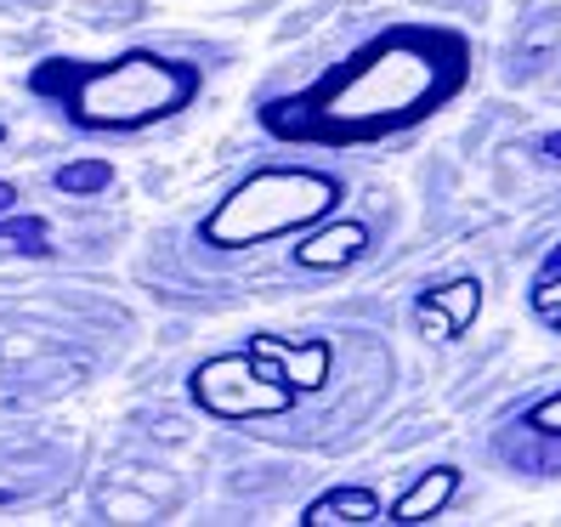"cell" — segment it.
Masks as SVG:
<instances>
[{
    "mask_svg": "<svg viewBox=\"0 0 561 527\" xmlns=\"http://www.w3.org/2000/svg\"><path fill=\"white\" fill-rule=\"evenodd\" d=\"M437 85V46L420 41H386L369 51L352 75L335 80V91L323 96V114L341 130H380L391 119H409L432 103Z\"/></svg>",
    "mask_w": 561,
    "mask_h": 527,
    "instance_id": "obj_1",
    "label": "cell"
},
{
    "mask_svg": "<svg viewBox=\"0 0 561 527\" xmlns=\"http://www.w3.org/2000/svg\"><path fill=\"white\" fill-rule=\"evenodd\" d=\"M329 205H335V182L318 171H261L244 187H233L221 199V210L205 216V244L216 250H244L261 239L295 233V227L318 221Z\"/></svg>",
    "mask_w": 561,
    "mask_h": 527,
    "instance_id": "obj_2",
    "label": "cell"
},
{
    "mask_svg": "<svg viewBox=\"0 0 561 527\" xmlns=\"http://www.w3.org/2000/svg\"><path fill=\"white\" fill-rule=\"evenodd\" d=\"M193 69L182 62H159V57H119L108 69H91L75 75L69 91V108L85 125H148L159 114H176L187 96H193Z\"/></svg>",
    "mask_w": 561,
    "mask_h": 527,
    "instance_id": "obj_3",
    "label": "cell"
},
{
    "mask_svg": "<svg viewBox=\"0 0 561 527\" xmlns=\"http://www.w3.org/2000/svg\"><path fill=\"white\" fill-rule=\"evenodd\" d=\"M193 398H199V409H210L221 420H255V414H284L295 403V386L278 375L273 357L233 352V357H210L193 375Z\"/></svg>",
    "mask_w": 561,
    "mask_h": 527,
    "instance_id": "obj_4",
    "label": "cell"
},
{
    "mask_svg": "<svg viewBox=\"0 0 561 527\" xmlns=\"http://www.w3.org/2000/svg\"><path fill=\"white\" fill-rule=\"evenodd\" d=\"M250 352L273 357L278 375H284L295 391H318V386L329 380V346H323V341H312V346H289V341H278V335H255Z\"/></svg>",
    "mask_w": 561,
    "mask_h": 527,
    "instance_id": "obj_5",
    "label": "cell"
},
{
    "mask_svg": "<svg viewBox=\"0 0 561 527\" xmlns=\"http://www.w3.org/2000/svg\"><path fill=\"white\" fill-rule=\"evenodd\" d=\"M363 244H369V233H363L357 221H341V227H329V233H318V239H301V244H295V255H301V267L329 273V267H346V261H357Z\"/></svg>",
    "mask_w": 561,
    "mask_h": 527,
    "instance_id": "obj_6",
    "label": "cell"
},
{
    "mask_svg": "<svg viewBox=\"0 0 561 527\" xmlns=\"http://www.w3.org/2000/svg\"><path fill=\"white\" fill-rule=\"evenodd\" d=\"M454 488H459V477H454V466H437V471H425L398 505H391V516L398 522H425V516H437L448 500H454Z\"/></svg>",
    "mask_w": 561,
    "mask_h": 527,
    "instance_id": "obj_7",
    "label": "cell"
},
{
    "mask_svg": "<svg viewBox=\"0 0 561 527\" xmlns=\"http://www.w3.org/2000/svg\"><path fill=\"white\" fill-rule=\"evenodd\" d=\"M380 516V500L369 488H335L307 511V527H335V522H375Z\"/></svg>",
    "mask_w": 561,
    "mask_h": 527,
    "instance_id": "obj_8",
    "label": "cell"
},
{
    "mask_svg": "<svg viewBox=\"0 0 561 527\" xmlns=\"http://www.w3.org/2000/svg\"><path fill=\"white\" fill-rule=\"evenodd\" d=\"M425 307H437V312L454 323V335H459V329H471V318L482 312V284H477V278H454V284H443V289L425 295Z\"/></svg>",
    "mask_w": 561,
    "mask_h": 527,
    "instance_id": "obj_9",
    "label": "cell"
},
{
    "mask_svg": "<svg viewBox=\"0 0 561 527\" xmlns=\"http://www.w3.org/2000/svg\"><path fill=\"white\" fill-rule=\"evenodd\" d=\"M108 182H114V171H108L103 159H85V164H62V171H57V187H62V193H103Z\"/></svg>",
    "mask_w": 561,
    "mask_h": 527,
    "instance_id": "obj_10",
    "label": "cell"
},
{
    "mask_svg": "<svg viewBox=\"0 0 561 527\" xmlns=\"http://www.w3.org/2000/svg\"><path fill=\"white\" fill-rule=\"evenodd\" d=\"M0 239H7L12 250H35V255H46V221H7V227H0Z\"/></svg>",
    "mask_w": 561,
    "mask_h": 527,
    "instance_id": "obj_11",
    "label": "cell"
},
{
    "mask_svg": "<svg viewBox=\"0 0 561 527\" xmlns=\"http://www.w3.org/2000/svg\"><path fill=\"white\" fill-rule=\"evenodd\" d=\"M527 425H539V432H561V391H556V398H545L534 414H527Z\"/></svg>",
    "mask_w": 561,
    "mask_h": 527,
    "instance_id": "obj_12",
    "label": "cell"
},
{
    "mask_svg": "<svg viewBox=\"0 0 561 527\" xmlns=\"http://www.w3.org/2000/svg\"><path fill=\"white\" fill-rule=\"evenodd\" d=\"M414 318H420V329H425L432 341H448V335H454V323H448L437 307H425V301H420V312H414Z\"/></svg>",
    "mask_w": 561,
    "mask_h": 527,
    "instance_id": "obj_13",
    "label": "cell"
},
{
    "mask_svg": "<svg viewBox=\"0 0 561 527\" xmlns=\"http://www.w3.org/2000/svg\"><path fill=\"white\" fill-rule=\"evenodd\" d=\"M539 312L561 329V284H545V289H539Z\"/></svg>",
    "mask_w": 561,
    "mask_h": 527,
    "instance_id": "obj_14",
    "label": "cell"
},
{
    "mask_svg": "<svg viewBox=\"0 0 561 527\" xmlns=\"http://www.w3.org/2000/svg\"><path fill=\"white\" fill-rule=\"evenodd\" d=\"M12 199H18V193H12L7 182H0V216H7V210H12Z\"/></svg>",
    "mask_w": 561,
    "mask_h": 527,
    "instance_id": "obj_15",
    "label": "cell"
},
{
    "mask_svg": "<svg viewBox=\"0 0 561 527\" xmlns=\"http://www.w3.org/2000/svg\"><path fill=\"white\" fill-rule=\"evenodd\" d=\"M545 153H550V159H561V137H545Z\"/></svg>",
    "mask_w": 561,
    "mask_h": 527,
    "instance_id": "obj_16",
    "label": "cell"
}]
</instances>
